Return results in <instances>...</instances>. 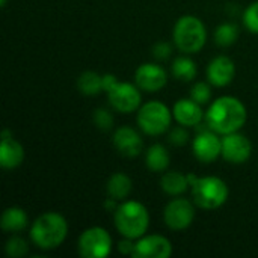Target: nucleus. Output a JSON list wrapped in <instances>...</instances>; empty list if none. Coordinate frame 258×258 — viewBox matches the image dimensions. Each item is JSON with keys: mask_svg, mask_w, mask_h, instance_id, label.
Here are the masks:
<instances>
[{"mask_svg": "<svg viewBox=\"0 0 258 258\" xmlns=\"http://www.w3.org/2000/svg\"><path fill=\"white\" fill-rule=\"evenodd\" d=\"M245 104L231 95H224L215 100L206 112V124L218 135L239 132L246 122Z\"/></svg>", "mask_w": 258, "mask_h": 258, "instance_id": "obj_1", "label": "nucleus"}, {"mask_svg": "<svg viewBox=\"0 0 258 258\" xmlns=\"http://www.w3.org/2000/svg\"><path fill=\"white\" fill-rule=\"evenodd\" d=\"M68 234V224L65 218L56 212L41 215L30 228L32 242L44 251L56 249L63 243Z\"/></svg>", "mask_w": 258, "mask_h": 258, "instance_id": "obj_2", "label": "nucleus"}, {"mask_svg": "<svg viewBox=\"0 0 258 258\" xmlns=\"http://www.w3.org/2000/svg\"><path fill=\"white\" fill-rule=\"evenodd\" d=\"M115 227L122 237L133 240L145 236L150 227V213L147 207L138 201H125L115 210Z\"/></svg>", "mask_w": 258, "mask_h": 258, "instance_id": "obj_3", "label": "nucleus"}, {"mask_svg": "<svg viewBox=\"0 0 258 258\" xmlns=\"http://www.w3.org/2000/svg\"><path fill=\"white\" fill-rule=\"evenodd\" d=\"M207 41L204 23L195 15H183L174 26V44L183 53H198Z\"/></svg>", "mask_w": 258, "mask_h": 258, "instance_id": "obj_4", "label": "nucleus"}, {"mask_svg": "<svg viewBox=\"0 0 258 258\" xmlns=\"http://www.w3.org/2000/svg\"><path fill=\"white\" fill-rule=\"evenodd\" d=\"M194 203L204 210H216L228 200V186L219 177H201L192 186Z\"/></svg>", "mask_w": 258, "mask_h": 258, "instance_id": "obj_5", "label": "nucleus"}, {"mask_svg": "<svg viewBox=\"0 0 258 258\" xmlns=\"http://www.w3.org/2000/svg\"><path fill=\"white\" fill-rule=\"evenodd\" d=\"M172 112L162 101H148L141 106L138 113V125L148 136H159L169 130Z\"/></svg>", "mask_w": 258, "mask_h": 258, "instance_id": "obj_6", "label": "nucleus"}, {"mask_svg": "<svg viewBox=\"0 0 258 258\" xmlns=\"http://www.w3.org/2000/svg\"><path fill=\"white\" fill-rule=\"evenodd\" d=\"M79 254L85 258H104L112 251V239L101 227H92L79 237Z\"/></svg>", "mask_w": 258, "mask_h": 258, "instance_id": "obj_7", "label": "nucleus"}, {"mask_svg": "<svg viewBox=\"0 0 258 258\" xmlns=\"http://www.w3.org/2000/svg\"><path fill=\"white\" fill-rule=\"evenodd\" d=\"M163 219L166 227H169L174 231L186 230L192 225L195 219V207L189 200L175 198L166 204Z\"/></svg>", "mask_w": 258, "mask_h": 258, "instance_id": "obj_8", "label": "nucleus"}, {"mask_svg": "<svg viewBox=\"0 0 258 258\" xmlns=\"http://www.w3.org/2000/svg\"><path fill=\"white\" fill-rule=\"evenodd\" d=\"M107 97L110 106L121 113H130L136 110L142 101L139 86L128 82H118V85L107 92Z\"/></svg>", "mask_w": 258, "mask_h": 258, "instance_id": "obj_9", "label": "nucleus"}, {"mask_svg": "<svg viewBox=\"0 0 258 258\" xmlns=\"http://www.w3.org/2000/svg\"><path fill=\"white\" fill-rule=\"evenodd\" d=\"M252 153L251 142L239 132L224 135L222 138V157L234 165H242L249 160Z\"/></svg>", "mask_w": 258, "mask_h": 258, "instance_id": "obj_10", "label": "nucleus"}, {"mask_svg": "<svg viewBox=\"0 0 258 258\" xmlns=\"http://www.w3.org/2000/svg\"><path fill=\"white\" fill-rule=\"evenodd\" d=\"M172 255V243L169 239L151 234L142 236L136 242V248L132 257L135 258H166Z\"/></svg>", "mask_w": 258, "mask_h": 258, "instance_id": "obj_11", "label": "nucleus"}, {"mask_svg": "<svg viewBox=\"0 0 258 258\" xmlns=\"http://www.w3.org/2000/svg\"><path fill=\"white\" fill-rule=\"evenodd\" d=\"M194 154L203 163H212L222 154V139L213 130H204L194 139Z\"/></svg>", "mask_w": 258, "mask_h": 258, "instance_id": "obj_12", "label": "nucleus"}, {"mask_svg": "<svg viewBox=\"0 0 258 258\" xmlns=\"http://www.w3.org/2000/svg\"><path fill=\"white\" fill-rule=\"evenodd\" d=\"M135 82L145 92H157L168 83L166 71L157 63H142L135 74Z\"/></svg>", "mask_w": 258, "mask_h": 258, "instance_id": "obj_13", "label": "nucleus"}, {"mask_svg": "<svg viewBox=\"0 0 258 258\" xmlns=\"http://www.w3.org/2000/svg\"><path fill=\"white\" fill-rule=\"evenodd\" d=\"M113 147L124 157H138L144 150V141L135 128L119 127L113 133Z\"/></svg>", "mask_w": 258, "mask_h": 258, "instance_id": "obj_14", "label": "nucleus"}, {"mask_svg": "<svg viewBox=\"0 0 258 258\" xmlns=\"http://www.w3.org/2000/svg\"><path fill=\"white\" fill-rule=\"evenodd\" d=\"M234 76H236V67L228 56H218L207 67V79L209 83L213 86L224 88L233 82Z\"/></svg>", "mask_w": 258, "mask_h": 258, "instance_id": "obj_15", "label": "nucleus"}, {"mask_svg": "<svg viewBox=\"0 0 258 258\" xmlns=\"http://www.w3.org/2000/svg\"><path fill=\"white\" fill-rule=\"evenodd\" d=\"M172 113H174V118L177 119V122L184 127H197L204 119V112H203L201 104L192 98L178 100L174 104Z\"/></svg>", "mask_w": 258, "mask_h": 258, "instance_id": "obj_16", "label": "nucleus"}, {"mask_svg": "<svg viewBox=\"0 0 258 258\" xmlns=\"http://www.w3.org/2000/svg\"><path fill=\"white\" fill-rule=\"evenodd\" d=\"M24 160V148L12 136L2 138L0 144V165L3 169H15Z\"/></svg>", "mask_w": 258, "mask_h": 258, "instance_id": "obj_17", "label": "nucleus"}, {"mask_svg": "<svg viewBox=\"0 0 258 258\" xmlns=\"http://www.w3.org/2000/svg\"><path fill=\"white\" fill-rule=\"evenodd\" d=\"M107 195L122 201L125 198L130 197L132 190H133V181L132 178L124 174V172H115L109 180H107V186H106Z\"/></svg>", "mask_w": 258, "mask_h": 258, "instance_id": "obj_18", "label": "nucleus"}, {"mask_svg": "<svg viewBox=\"0 0 258 258\" xmlns=\"http://www.w3.org/2000/svg\"><path fill=\"white\" fill-rule=\"evenodd\" d=\"M27 215L21 207H9L3 212L0 225L8 233H20L27 227Z\"/></svg>", "mask_w": 258, "mask_h": 258, "instance_id": "obj_19", "label": "nucleus"}, {"mask_svg": "<svg viewBox=\"0 0 258 258\" xmlns=\"http://www.w3.org/2000/svg\"><path fill=\"white\" fill-rule=\"evenodd\" d=\"M169 153L162 144H154L147 150L145 154V163L150 171L153 172H163L169 166Z\"/></svg>", "mask_w": 258, "mask_h": 258, "instance_id": "obj_20", "label": "nucleus"}, {"mask_svg": "<svg viewBox=\"0 0 258 258\" xmlns=\"http://www.w3.org/2000/svg\"><path fill=\"white\" fill-rule=\"evenodd\" d=\"M160 186H162V190L165 194L172 195V197H178V195L184 194L190 184H189L187 175H184L178 171H169L162 177Z\"/></svg>", "mask_w": 258, "mask_h": 258, "instance_id": "obj_21", "label": "nucleus"}, {"mask_svg": "<svg viewBox=\"0 0 258 258\" xmlns=\"http://www.w3.org/2000/svg\"><path fill=\"white\" fill-rule=\"evenodd\" d=\"M77 88L83 95H97L103 91V76L95 71H85L77 79Z\"/></svg>", "mask_w": 258, "mask_h": 258, "instance_id": "obj_22", "label": "nucleus"}, {"mask_svg": "<svg viewBox=\"0 0 258 258\" xmlns=\"http://www.w3.org/2000/svg\"><path fill=\"white\" fill-rule=\"evenodd\" d=\"M172 76L181 82H192L197 76V63L187 56H180L172 62Z\"/></svg>", "mask_w": 258, "mask_h": 258, "instance_id": "obj_23", "label": "nucleus"}, {"mask_svg": "<svg viewBox=\"0 0 258 258\" xmlns=\"http://www.w3.org/2000/svg\"><path fill=\"white\" fill-rule=\"evenodd\" d=\"M240 30L234 23H222L215 30V41L221 47H230L239 39Z\"/></svg>", "mask_w": 258, "mask_h": 258, "instance_id": "obj_24", "label": "nucleus"}, {"mask_svg": "<svg viewBox=\"0 0 258 258\" xmlns=\"http://www.w3.org/2000/svg\"><path fill=\"white\" fill-rule=\"evenodd\" d=\"M6 255L11 258H21L24 257L29 252V245L27 242L20 237V236H12L8 242H6Z\"/></svg>", "mask_w": 258, "mask_h": 258, "instance_id": "obj_25", "label": "nucleus"}, {"mask_svg": "<svg viewBox=\"0 0 258 258\" xmlns=\"http://www.w3.org/2000/svg\"><path fill=\"white\" fill-rule=\"evenodd\" d=\"M190 98L195 100L197 103H200L201 106L203 104H207L210 100H212V89H210V85L206 83V82H198L192 86L190 89Z\"/></svg>", "mask_w": 258, "mask_h": 258, "instance_id": "obj_26", "label": "nucleus"}, {"mask_svg": "<svg viewBox=\"0 0 258 258\" xmlns=\"http://www.w3.org/2000/svg\"><path fill=\"white\" fill-rule=\"evenodd\" d=\"M92 121H94L95 127L100 128V130H103V132H107V130H110L113 127V116L106 109H97V110H94Z\"/></svg>", "mask_w": 258, "mask_h": 258, "instance_id": "obj_27", "label": "nucleus"}, {"mask_svg": "<svg viewBox=\"0 0 258 258\" xmlns=\"http://www.w3.org/2000/svg\"><path fill=\"white\" fill-rule=\"evenodd\" d=\"M243 24L249 32L258 33V0L251 3L245 9V12H243Z\"/></svg>", "mask_w": 258, "mask_h": 258, "instance_id": "obj_28", "label": "nucleus"}, {"mask_svg": "<svg viewBox=\"0 0 258 258\" xmlns=\"http://www.w3.org/2000/svg\"><path fill=\"white\" fill-rule=\"evenodd\" d=\"M187 141H189V133H187V130H186L184 125H180V127H175V128L171 130V133H169V142L172 145L181 147Z\"/></svg>", "mask_w": 258, "mask_h": 258, "instance_id": "obj_29", "label": "nucleus"}, {"mask_svg": "<svg viewBox=\"0 0 258 258\" xmlns=\"http://www.w3.org/2000/svg\"><path fill=\"white\" fill-rule=\"evenodd\" d=\"M172 54V45L166 41H160L153 45V56L157 60H166Z\"/></svg>", "mask_w": 258, "mask_h": 258, "instance_id": "obj_30", "label": "nucleus"}, {"mask_svg": "<svg viewBox=\"0 0 258 258\" xmlns=\"http://www.w3.org/2000/svg\"><path fill=\"white\" fill-rule=\"evenodd\" d=\"M135 248H136V243L133 242V239H128V237H124V240L118 243V251L124 255H133Z\"/></svg>", "mask_w": 258, "mask_h": 258, "instance_id": "obj_31", "label": "nucleus"}, {"mask_svg": "<svg viewBox=\"0 0 258 258\" xmlns=\"http://www.w3.org/2000/svg\"><path fill=\"white\" fill-rule=\"evenodd\" d=\"M116 85H118L116 76H113V74H104V76H103V91L109 92V91H112Z\"/></svg>", "mask_w": 258, "mask_h": 258, "instance_id": "obj_32", "label": "nucleus"}, {"mask_svg": "<svg viewBox=\"0 0 258 258\" xmlns=\"http://www.w3.org/2000/svg\"><path fill=\"white\" fill-rule=\"evenodd\" d=\"M118 200H115V198H112V197H109L106 201H104V209L107 210V212H115L116 209H118Z\"/></svg>", "mask_w": 258, "mask_h": 258, "instance_id": "obj_33", "label": "nucleus"}, {"mask_svg": "<svg viewBox=\"0 0 258 258\" xmlns=\"http://www.w3.org/2000/svg\"><path fill=\"white\" fill-rule=\"evenodd\" d=\"M6 3H8V0H0V6H2V8H5Z\"/></svg>", "mask_w": 258, "mask_h": 258, "instance_id": "obj_34", "label": "nucleus"}]
</instances>
